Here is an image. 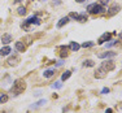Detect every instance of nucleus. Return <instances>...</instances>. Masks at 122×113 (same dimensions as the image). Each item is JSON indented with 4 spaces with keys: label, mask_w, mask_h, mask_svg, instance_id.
Returning <instances> with one entry per match:
<instances>
[{
    "label": "nucleus",
    "mask_w": 122,
    "mask_h": 113,
    "mask_svg": "<svg viewBox=\"0 0 122 113\" xmlns=\"http://www.w3.org/2000/svg\"><path fill=\"white\" fill-rule=\"evenodd\" d=\"M46 103H47V100H46V99H42V100L38 101V103H35V105H33L31 108H38V107H42V105H44Z\"/></svg>",
    "instance_id": "obj_20"
},
{
    "label": "nucleus",
    "mask_w": 122,
    "mask_h": 113,
    "mask_svg": "<svg viewBox=\"0 0 122 113\" xmlns=\"http://www.w3.org/2000/svg\"><path fill=\"white\" fill-rule=\"evenodd\" d=\"M87 10H88L90 13H92V14H100V13L104 12V7L101 4L94 3V4H90L88 7H87Z\"/></svg>",
    "instance_id": "obj_2"
},
{
    "label": "nucleus",
    "mask_w": 122,
    "mask_h": 113,
    "mask_svg": "<svg viewBox=\"0 0 122 113\" xmlns=\"http://www.w3.org/2000/svg\"><path fill=\"white\" fill-rule=\"evenodd\" d=\"M117 55V52H113V51H108V52H101V53L97 55L99 59H109V57H114Z\"/></svg>",
    "instance_id": "obj_4"
},
{
    "label": "nucleus",
    "mask_w": 122,
    "mask_h": 113,
    "mask_svg": "<svg viewBox=\"0 0 122 113\" xmlns=\"http://www.w3.org/2000/svg\"><path fill=\"white\" fill-rule=\"evenodd\" d=\"M8 65L9 66H14V65H17V64L20 62V57L17 56V55H14V56H12V57H9L8 59Z\"/></svg>",
    "instance_id": "obj_7"
},
{
    "label": "nucleus",
    "mask_w": 122,
    "mask_h": 113,
    "mask_svg": "<svg viewBox=\"0 0 122 113\" xmlns=\"http://www.w3.org/2000/svg\"><path fill=\"white\" fill-rule=\"evenodd\" d=\"M77 21H79V22H86L87 21V13L86 12H82L81 14H78V20Z\"/></svg>",
    "instance_id": "obj_15"
},
{
    "label": "nucleus",
    "mask_w": 122,
    "mask_h": 113,
    "mask_svg": "<svg viewBox=\"0 0 122 113\" xmlns=\"http://www.w3.org/2000/svg\"><path fill=\"white\" fill-rule=\"evenodd\" d=\"M1 42L4 43V44L10 43V42H12V35H10V34H4V35L1 36Z\"/></svg>",
    "instance_id": "obj_10"
},
{
    "label": "nucleus",
    "mask_w": 122,
    "mask_h": 113,
    "mask_svg": "<svg viewBox=\"0 0 122 113\" xmlns=\"http://www.w3.org/2000/svg\"><path fill=\"white\" fill-rule=\"evenodd\" d=\"M43 75H44V78H51L52 75H55V69H47V70H44Z\"/></svg>",
    "instance_id": "obj_14"
},
{
    "label": "nucleus",
    "mask_w": 122,
    "mask_h": 113,
    "mask_svg": "<svg viewBox=\"0 0 122 113\" xmlns=\"http://www.w3.org/2000/svg\"><path fill=\"white\" fill-rule=\"evenodd\" d=\"M75 1H78V3H82V1H85V0H75Z\"/></svg>",
    "instance_id": "obj_33"
},
{
    "label": "nucleus",
    "mask_w": 122,
    "mask_h": 113,
    "mask_svg": "<svg viewBox=\"0 0 122 113\" xmlns=\"http://www.w3.org/2000/svg\"><path fill=\"white\" fill-rule=\"evenodd\" d=\"M83 66H87V68H92V66H95V62L92 61V60H86V61L83 62Z\"/></svg>",
    "instance_id": "obj_21"
},
{
    "label": "nucleus",
    "mask_w": 122,
    "mask_h": 113,
    "mask_svg": "<svg viewBox=\"0 0 122 113\" xmlns=\"http://www.w3.org/2000/svg\"><path fill=\"white\" fill-rule=\"evenodd\" d=\"M16 50L18 51V52H24L26 50V47H25V44H24V42H16Z\"/></svg>",
    "instance_id": "obj_12"
},
{
    "label": "nucleus",
    "mask_w": 122,
    "mask_h": 113,
    "mask_svg": "<svg viewBox=\"0 0 122 113\" xmlns=\"http://www.w3.org/2000/svg\"><path fill=\"white\" fill-rule=\"evenodd\" d=\"M25 88H26V82L25 81L24 79H17V81H14L12 88H10V94H13L14 96H17V95L22 94V92L25 91Z\"/></svg>",
    "instance_id": "obj_1"
},
{
    "label": "nucleus",
    "mask_w": 122,
    "mask_h": 113,
    "mask_svg": "<svg viewBox=\"0 0 122 113\" xmlns=\"http://www.w3.org/2000/svg\"><path fill=\"white\" fill-rule=\"evenodd\" d=\"M8 95L7 94H0V104H3V103H7L8 101Z\"/></svg>",
    "instance_id": "obj_19"
},
{
    "label": "nucleus",
    "mask_w": 122,
    "mask_h": 113,
    "mask_svg": "<svg viewBox=\"0 0 122 113\" xmlns=\"http://www.w3.org/2000/svg\"><path fill=\"white\" fill-rule=\"evenodd\" d=\"M70 75H71V72H70V70H66L65 73L61 75V81H66V79H69V78H70Z\"/></svg>",
    "instance_id": "obj_18"
},
{
    "label": "nucleus",
    "mask_w": 122,
    "mask_h": 113,
    "mask_svg": "<svg viewBox=\"0 0 122 113\" xmlns=\"http://www.w3.org/2000/svg\"><path fill=\"white\" fill-rule=\"evenodd\" d=\"M9 52H12L10 47H9V46H5V47H3L1 50H0V56H7Z\"/></svg>",
    "instance_id": "obj_11"
},
{
    "label": "nucleus",
    "mask_w": 122,
    "mask_h": 113,
    "mask_svg": "<svg viewBox=\"0 0 122 113\" xmlns=\"http://www.w3.org/2000/svg\"><path fill=\"white\" fill-rule=\"evenodd\" d=\"M101 69H103L104 72H112L113 69L116 68V64L113 60H107V61H104V62H101V66H100Z\"/></svg>",
    "instance_id": "obj_3"
},
{
    "label": "nucleus",
    "mask_w": 122,
    "mask_h": 113,
    "mask_svg": "<svg viewBox=\"0 0 122 113\" xmlns=\"http://www.w3.org/2000/svg\"><path fill=\"white\" fill-rule=\"evenodd\" d=\"M62 64H64L62 61H59V62H57V64H56V66H61V65H62Z\"/></svg>",
    "instance_id": "obj_30"
},
{
    "label": "nucleus",
    "mask_w": 122,
    "mask_h": 113,
    "mask_svg": "<svg viewBox=\"0 0 122 113\" xmlns=\"http://www.w3.org/2000/svg\"><path fill=\"white\" fill-rule=\"evenodd\" d=\"M20 1H24V0H14V3H20Z\"/></svg>",
    "instance_id": "obj_31"
},
{
    "label": "nucleus",
    "mask_w": 122,
    "mask_h": 113,
    "mask_svg": "<svg viewBox=\"0 0 122 113\" xmlns=\"http://www.w3.org/2000/svg\"><path fill=\"white\" fill-rule=\"evenodd\" d=\"M68 22H69V16H65V17H62V18H61L59 22H57V29L62 27V26H64V25H66Z\"/></svg>",
    "instance_id": "obj_9"
},
{
    "label": "nucleus",
    "mask_w": 122,
    "mask_h": 113,
    "mask_svg": "<svg viewBox=\"0 0 122 113\" xmlns=\"http://www.w3.org/2000/svg\"><path fill=\"white\" fill-rule=\"evenodd\" d=\"M94 44H95L94 42H85V43L82 44V47H83V48H90V47H92Z\"/></svg>",
    "instance_id": "obj_23"
},
{
    "label": "nucleus",
    "mask_w": 122,
    "mask_h": 113,
    "mask_svg": "<svg viewBox=\"0 0 122 113\" xmlns=\"http://www.w3.org/2000/svg\"><path fill=\"white\" fill-rule=\"evenodd\" d=\"M60 50H61V52H60V56L62 57V59H64V57H66V56H68V50H69L68 47H64V46H62V47H60Z\"/></svg>",
    "instance_id": "obj_17"
},
{
    "label": "nucleus",
    "mask_w": 122,
    "mask_h": 113,
    "mask_svg": "<svg viewBox=\"0 0 122 113\" xmlns=\"http://www.w3.org/2000/svg\"><path fill=\"white\" fill-rule=\"evenodd\" d=\"M25 22H27L29 25H40V18L38 16H31V17H29Z\"/></svg>",
    "instance_id": "obj_5"
},
{
    "label": "nucleus",
    "mask_w": 122,
    "mask_h": 113,
    "mask_svg": "<svg viewBox=\"0 0 122 113\" xmlns=\"http://www.w3.org/2000/svg\"><path fill=\"white\" fill-rule=\"evenodd\" d=\"M110 36H112V34H110V33H104L103 35L99 38L97 43H99V44H103L104 42H107V40H109V39H110Z\"/></svg>",
    "instance_id": "obj_8"
},
{
    "label": "nucleus",
    "mask_w": 122,
    "mask_h": 113,
    "mask_svg": "<svg viewBox=\"0 0 122 113\" xmlns=\"http://www.w3.org/2000/svg\"><path fill=\"white\" fill-rule=\"evenodd\" d=\"M100 4L101 5H107V4H109V0H100Z\"/></svg>",
    "instance_id": "obj_26"
},
{
    "label": "nucleus",
    "mask_w": 122,
    "mask_h": 113,
    "mask_svg": "<svg viewBox=\"0 0 122 113\" xmlns=\"http://www.w3.org/2000/svg\"><path fill=\"white\" fill-rule=\"evenodd\" d=\"M120 9H121V5H118V4H113L112 7L109 8V10H108V16H114L116 13L120 12Z\"/></svg>",
    "instance_id": "obj_6"
},
{
    "label": "nucleus",
    "mask_w": 122,
    "mask_h": 113,
    "mask_svg": "<svg viewBox=\"0 0 122 113\" xmlns=\"http://www.w3.org/2000/svg\"><path fill=\"white\" fill-rule=\"evenodd\" d=\"M114 44H117V40H110V42L108 43V44H107V47H112V46H114Z\"/></svg>",
    "instance_id": "obj_25"
},
{
    "label": "nucleus",
    "mask_w": 122,
    "mask_h": 113,
    "mask_svg": "<svg viewBox=\"0 0 122 113\" xmlns=\"http://www.w3.org/2000/svg\"><path fill=\"white\" fill-rule=\"evenodd\" d=\"M105 75H107V72H104L101 68H100V69H97V70H96V73H95V77H96V78H99V79H101V78H104Z\"/></svg>",
    "instance_id": "obj_13"
},
{
    "label": "nucleus",
    "mask_w": 122,
    "mask_h": 113,
    "mask_svg": "<svg viewBox=\"0 0 122 113\" xmlns=\"http://www.w3.org/2000/svg\"><path fill=\"white\" fill-rule=\"evenodd\" d=\"M17 13H18L20 16H25L26 14V8L25 7H20L18 9H17Z\"/></svg>",
    "instance_id": "obj_22"
},
{
    "label": "nucleus",
    "mask_w": 122,
    "mask_h": 113,
    "mask_svg": "<svg viewBox=\"0 0 122 113\" xmlns=\"http://www.w3.org/2000/svg\"><path fill=\"white\" fill-rule=\"evenodd\" d=\"M118 36H120V39H122V31L120 33V35H118Z\"/></svg>",
    "instance_id": "obj_32"
},
{
    "label": "nucleus",
    "mask_w": 122,
    "mask_h": 113,
    "mask_svg": "<svg viewBox=\"0 0 122 113\" xmlns=\"http://www.w3.org/2000/svg\"><path fill=\"white\" fill-rule=\"evenodd\" d=\"M105 113H113V111H112V109H110V108H108V109H107V111H105Z\"/></svg>",
    "instance_id": "obj_29"
},
{
    "label": "nucleus",
    "mask_w": 122,
    "mask_h": 113,
    "mask_svg": "<svg viewBox=\"0 0 122 113\" xmlns=\"http://www.w3.org/2000/svg\"><path fill=\"white\" fill-rule=\"evenodd\" d=\"M108 92H109V88H103V90H101V94H104V95H105V94H108Z\"/></svg>",
    "instance_id": "obj_27"
},
{
    "label": "nucleus",
    "mask_w": 122,
    "mask_h": 113,
    "mask_svg": "<svg viewBox=\"0 0 122 113\" xmlns=\"http://www.w3.org/2000/svg\"><path fill=\"white\" fill-rule=\"evenodd\" d=\"M69 48H70L71 51H74V52H75V51H78V50L81 48V46L78 44L77 42H71V43H70V46H69Z\"/></svg>",
    "instance_id": "obj_16"
},
{
    "label": "nucleus",
    "mask_w": 122,
    "mask_h": 113,
    "mask_svg": "<svg viewBox=\"0 0 122 113\" xmlns=\"http://www.w3.org/2000/svg\"><path fill=\"white\" fill-rule=\"evenodd\" d=\"M34 95H35V96H40V91H35V92H34Z\"/></svg>",
    "instance_id": "obj_28"
},
{
    "label": "nucleus",
    "mask_w": 122,
    "mask_h": 113,
    "mask_svg": "<svg viewBox=\"0 0 122 113\" xmlns=\"http://www.w3.org/2000/svg\"><path fill=\"white\" fill-rule=\"evenodd\" d=\"M61 87H62V83L61 82H56L52 85V88H61Z\"/></svg>",
    "instance_id": "obj_24"
}]
</instances>
